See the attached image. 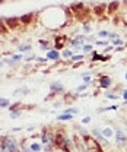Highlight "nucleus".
<instances>
[{
	"mask_svg": "<svg viewBox=\"0 0 127 152\" xmlns=\"http://www.w3.org/2000/svg\"><path fill=\"white\" fill-rule=\"evenodd\" d=\"M54 136H55V132H53L51 129H44V130H42V133H41V143H42L45 152H54L55 151Z\"/></svg>",
	"mask_w": 127,
	"mask_h": 152,
	"instance_id": "nucleus-1",
	"label": "nucleus"
},
{
	"mask_svg": "<svg viewBox=\"0 0 127 152\" xmlns=\"http://www.w3.org/2000/svg\"><path fill=\"white\" fill-rule=\"evenodd\" d=\"M0 152H20V146L10 136H0Z\"/></svg>",
	"mask_w": 127,
	"mask_h": 152,
	"instance_id": "nucleus-2",
	"label": "nucleus"
},
{
	"mask_svg": "<svg viewBox=\"0 0 127 152\" xmlns=\"http://www.w3.org/2000/svg\"><path fill=\"white\" fill-rule=\"evenodd\" d=\"M114 137H115V145H117V148H120V149H123V148H126L127 146V134L126 132L120 127V126H115V129H114Z\"/></svg>",
	"mask_w": 127,
	"mask_h": 152,
	"instance_id": "nucleus-3",
	"label": "nucleus"
},
{
	"mask_svg": "<svg viewBox=\"0 0 127 152\" xmlns=\"http://www.w3.org/2000/svg\"><path fill=\"white\" fill-rule=\"evenodd\" d=\"M91 134L98 140V142H99V143H101L102 148H105V149H109V148H111V143L108 142V139L102 134V129H99V127H93Z\"/></svg>",
	"mask_w": 127,
	"mask_h": 152,
	"instance_id": "nucleus-4",
	"label": "nucleus"
},
{
	"mask_svg": "<svg viewBox=\"0 0 127 152\" xmlns=\"http://www.w3.org/2000/svg\"><path fill=\"white\" fill-rule=\"evenodd\" d=\"M4 23H6V26H7V29L9 31H16V29H19L20 28V20H19V18H16V16H12V18H6L4 19Z\"/></svg>",
	"mask_w": 127,
	"mask_h": 152,
	"instance_id": "nucleus-5",
	"label": "nucleus"
},
{
	"mask_svg": "<svg viewBox=\"0 0 127 152\" xmlns=\"http://www.w3.org/2000/svg\"><path fill=\"white\" fill-rule=\"evenodd\" d=\"M92 13L96 16V18H102L104 13H107V4L105 3H101V4H96L92 7Z\"/></svg>",
	"mask_w": 127,
	"mask_h": 152,
	"instance_id": "nucleus-6",
	"label": "nucleus"
},
{
	"mask_svg": "<svg viewBox=\"0 0 127 152\" xmlns=\"http://www.w3.org/2000/svg\"><path fill=\"white\" fill-rule=\"evenodd\" d=\"M50 91H51V94L53 95L66 94V89H64V86H63L61 82H53V83L50 85Z\"/></svg>",
	"mask_w": 127,
	"mask_h": 152,
	"instance_id": "nucleus-7",
	"label": "nucleus"
},
{
	"mask_svg": "<svg viewBox=\"0 0 127 152\" xmlns=\"http://www.w3.org/2000/svg\"><path fill=\"white\" fill-rule=\"evenodd\" d=\"M67 39H69V38L66 37V35H57V37L54 38V48L55 50H61V48H64Z\"/></svg>",
	"mask_w": 127,
	"mask_h": 152,
	"instance_id": "nucleus-8",
	"label": "nucleus"
},
{
	"mask_svg": "<svg viewBox=\"0 0 127 152\" xmlns=\"http://www.w3.org/2000/svg\"><path fill=\"white\" fill-rule=\"evenodd\" d=\"M120 7H121V1H111L109 4H107V13L111 16L117 10H120Z\"/></svg>",
	"mask_w": 127,
	"mask_h": 152,
	"instance_id": "nucleus-9",
	"label": "nucleus"
},
{
	"mask_svg": "<svg viewBox=\"0 0 127 152\" xmlns=\"http://www.w3.org/2000/svg\"><path fill=\"white\" fill-rule=\"evenodd\" d=\"M111 83H112V79L109 76H99V88L101 89H108Z\"/></svg>",
	"mask_w": 127,
	"mask_h": 152,
	"instance_id": "nucleus-10",
	"label": "nucleus"
},
{
	"mask_svg": "<svg viewBox=\"0 0 127 152\" xmlns=\"http://www.w3.org/2000/svg\"><path fill=\"white\" fill-rule=\"evenodd\" d=\"M35 13H25V15H22L20 18H19V20H20V23L22 25H29L31 22H34L35 20Z\"/></svg>",
	"mask_w": 127,
	"mask_h": 152,
	"instance_id": "nucleus-11",
	"label": "nucleus"
},
{
	"mask_svg": "<svg viewBox=\"0 0 127 152\" xmlns=\"http://www.w3.org/2000/svg\"><path fill=\"white\" fill-rule=\"evenodd\" d=\"M45 57L48 58V60H53V61H58V58L61 57V54H60V51L58 50H48L47 51V54H45Z\"/></svg>",
	"mask_w": 127,
	"mask_h": 152,
	"instance_id": "nucleus-12",
	"label": "nucleus"
},
{
	"mask_svg": "<svg viewBox=\"0 0 127 152\" xmlns=\"http://www.w3.org/2000/svg\"><path fill=\"white\" fill-rule=\"evenodd\" d=\"M91 60H92V63H95V61H107V60H109V56H104V54H99L98 51H92Z\"/></svg>",
	"mask_w": 127,
	"mask_h": 152,
	"instance_id": "nucleus-13",
	"label": "nucleus"
},
{
	"mask_svg": "<svg viewBox=\"0 0 127 152\" xmlns=\"http://www.w3.org/2000/svg\"><path fill=\"white\" fill-rule=\"evenodd\" d=\"M29 149L32 152H42L44 151V146L41 142H31L29 143Z\"/></svg>",
	"mask_w": 127,
	"mask_h": 152,
	"instance_id": "nucleus-14",
	"label": "nucleus"
},
{
	"mask_svg": "<svg viewBox=\"0 0 127 152\" xmlns=\"http://www.w3.org/2000/svg\"><path fill=\"white\" fill-rule=\"evenodd\" d=\"M72 118H73V114H69V113H61L57 115L58 121H70Z\"/></svg>",
	"mask_w": 127,
	"mask_h": 152,
	"instance_id": "nucleus-15",
	"label": "nucleus"
},
{
	"mask_svg": "<svg viewBox=\"0 0 127 152\" xmlns=\"http://www.w3.org/2000/svg\"><path fill=\"white\" fill-rule=\"evenodd\" d=\"M114 129L112 127H104L102 129V134L107 137V139H111V137H114Z\"/></svg>",
	"mask_w": 127,
	"mask_h": 152,
	"instance_id": "nucleus-16",
	"label": "nucleus"
},
{
	"mask_svg": "<svg viewBox=\"0 0 127 152\" xmlns=\"http://www.w3.org/2000/svg\"><path fill=\"white\" fill-rule=\"evenodd\" d=\"M63 58H72L73 54H74V51H73L72 48H63V51L60 53Z\"/></svg>",
	"mask_w": 127,
	"mask_h": 152,
	"instance_id": "nucleus-17",
	"label": "nucleus"
},
{
	"mask_svg": "<svg viewBox=\"0 0 127 152\" xmlns=\"http://www.w3.org/2000/svg\"><path fill=\"white\" fill-rule=\"evenodd\" d=\"M18 50L20 53H28V51L32 50V45H31V44H20L18 47Z\"/></svg>",
	"mask_w": 127,
	"mask_h": 152,
	"instance_id": "nucleus-18",
	"label": "nucleus"
},
{
	"mask_svg": "<svg viewBox=\"0 0 127 152\" xmlns=\"http://www.w3.org/2000/svg\"><path fill=\"white\" fill-rule=\"evenodd\" d=\"M7 32H9V29H7V26H6V23H4V19H0V34L4 35V34H7Z\"/></svg>",
	"mask_w": 127,
	"mask_h": 152,
	"instance_id": "nucleus-19",
	"label": "nucleus"
},
{
	"mask_svg": "<svg viewBox=\"0 0 127 152\" xmlns=\"http://www.w3.org/2000/svg\"><path fill=\"white\" fill-rule=\"evenodd\" d=\"M9 105H10V99H7V98H0V107L1 108H9Z\"/></svg>",
	"mask_w": 127,
	"mask_h": 152,
	"instance_id": "nucleus-20",
	"label": "nucleus"
},
{
	"mask_svg": "<svg viewBox=\"0 0 127 152\" xmlns=\"http://www.w3.org/2000/svg\"><path fill=\"white\" fill-rule=\"evenodd\" d=\"M88 89V83H82V85H79V86H76V89H74V92L76 94H80V92H85Z\"/></svg>",
	"mask_w": 127,
	"mask_h": 152,
	"instance_id": "nucleus-21",
	"label": "nucleus"
},
{
	"mask_svg": "<svg viewBox=\"0 0 127 152\" xmlns=\"http://www.w3.org/2000/svg\"><path fill=\"white\" fill-rule=\"evenodd\" d=\"M20 107H22V102H20V101H18V102H15V104L9 105V111H10V113H12V111H18Z\"/></svg>",
	"mask_w": 127,
	"mask_h": 152,
	"instance_id": "nucleus-22",
	"label": "nucleus"
},
{
	"mask_svg": "<svg viewBox=\"0 0 127 152\" xmlns=\"http://www.w3.org/2000/svg\"><path fill=\"white\" fill-rule=\"evenodd\" d=\"M111 45H112V47H115V45H117V47H121V45H124V41L120 39V38H115V39L111 41Z\"/></svg>",
	"mask_w": 127,
	"mask_h": 152,
	"instance_id": "nucleus-23",
	"label": "nucleus"
},
{
	"mask_svg": "<svg viewBox=\"0 0 127 152\" xmlns=\"http://www.w3.org/2000/svg\"><path fill=\"white\" fill-rule=\"evenodd\" d=\"M39 45H41V48H42V50H48V48L51 47V45L48 44V41H47V39H39Z\"/></svg>",
	"mask_w": 127,
	"mask_h": 152,
	"instance_id": "nucleus-24",
	"label": "nucleus"
},
{
	"mask_svg": "<svg viewBox=\"0 0 127 152\" xmlns=\"http://www.w3.org/2000/svg\"><path fill=\"white\" fill-rule=\"evenodd\" d=\"M82 51H83V53H89V51H93V45H92V44H83V47H82Z\"/></svg>",
	"mask_w": 127,
	"mask_h": 152,
	"instance_id": "nucleus-25",
	"label": "nucleus"
},
{
	"mask_svg": "<svg viewBox=\"0 0 127 152\" xmlns=\"http://www.w3.org/2000/svg\"><path fill=\"white\" fill-rule=\"evenodd\" d=\"M85 58V54H73V57L70 58L72 61H82Z\"/></svg>",
	"mask_w": 127,
	"mask_h": 152,
	"instance_id": "nucleus-26",
	"label": "nucleus"
},
{
	"mask_svg": "<svg viewBox=\"0 0 127 152\" xmlns=\"http://www.w3.org/2000/svg\"><path fill=\"white\" fill-rule=\"evenodd\" d=\"M64 113H69V114H73V115H74V114L79 113V110H77V108H74V107H67V108L64 110Z\"/></svg>",
	"mask_w": 127,
	"mask_h": 152,
	"instance_id": "nucleus-27",
	"label": "nucleus"
},
{
	"mask_svg": "<svg viewBox=\"0 0 127 152\" xmlns=\"http://www.w3.org/2000/svg\"><path fill=\"white\" fill-rule=\"evenodd\" d=\"M104 96H105V98H109V99H118V95L114 94V92H105Z\"/></svg>",
	"mask_w": 127,
	"mask_h": 152,
	"instance_id": "nucleus-28",
	"label": "nucleus"
},
{
	"mask_svg": "<svg viewBox=\"0 0 127 152\" xmlns=\"http://www.w3.org/2000/svg\"><path fill=\"white\" fill-rule=\"evenodd\" d=\"M22 115V110H18V111H12L10 113V118H19Z\"/></svg>",
	"mask_w": 127,
	"mask_h": 152,
	"instance_id": "nucleus-29",
	"label": "nucleus"
},
{
	"mask_svg": "<svg viewBox=\"0 0 127 152\" xmlns=\"http://www.w3.org/2000/svg\"><path fill=\"white\" fill-rule=\"evenodd\" d=\"M98 37H101V38H108V37H109V31H104V29H102V31H99V32H98Z\"/></svg>",
	"mask_w": 127,
	"mask_h": 152,
	"instance_id": "nucleus-30",
	"label": "nucleus"
},
{
	"mask_svg": "<svg viewBox=\"0 0 127 152\" xmlns=\"http://www.w3.org/2000/svg\"><path fill=\"white\" fill-rule=\"evenodd\" d=\"M82 77H83V82H85V83H91V82H92V76L88 75V73H85Z\"/></svg>",
	"mask_w": 127,
	"mask_h": 152,
	"instance_id": "nucleus-31",
	"label": "nucleus"
},
{
	"mask_svg": "<svg viewBox=\"0 0 127 152\" xmlns=\"http://www.w3.org/2000/svg\"><path fill=\"white\" fill-rule=\"evenodd\" d=\"M91 121H92V118L89 117V115H86V117H83V118H82V121H80V123H82V124H89Z\"/></svg>",
	"mask_w": 127,
	"mask_h": 152,
	"instance_id": "nucleus-32",
	"label": "nucleus"
},
{
	"mask_svg": "<svg viewBox=\"0 0 127 152\" xmlns=\"http://www.w3.org/2000/svg\"><path fill=\"white\" fill-rule=\"evenodd\" d=\"M95 44H96V45H104V47H107V45H108V41H102V39H96V41H95Z\"/></svg>",
	"mask_w": 127,
	"mask_h": 152,
	"instance_id": "nucleus-33",
	"label": "nucleus"
},
{
	"mask_svg": "<svg viewBox=\"0 0 127 152\" xmlns=\"http://www.w3.org/2000/svg\"><path fill=\"white\" fill-rule=\"evenodd\" d=\"M89 32H92V26L91 25H85L83 26V34H89Z\"/></svg>",
	"mask_w": 127,
	"mask_h": 152,
	"instance_id": "nucleus-34",
	"label": "nucleus"
},
{
	"mask_svg": "<svg viewBox=\"0 0 127 152\" xmlns=\"http://www.w3.org/2000/svg\"><path fill=\"white\" fill-rule=\"evenodd\" d=\"M28 92H29V89L23 88V89H16V91H15V95H18V94H28Z\"/></svg>",
	"mask_w": 127,
	"mask_h": 152,
	"instance_id": "nucleus-35",
	"label": "nucleus"
},
{
	"mask_svg": "<svg viewBox=\"0 0 127 152\" xmlns=\"http://www.w3.org/2000/svg\"><path fill=\"white\" fill-rule=\"evenodd\" d=\"M20 152H32L31 149H29V146H26V145H20Z\"/></svg>",
	"mask_w": 127,
	"mask_h": 152,
	"instance_id": "nucleus-36",
	"label": "nucleus"
},
{
	"mask_svg": "<svg viewBox=\"0 0 127 152\" xmlns=\"http://www.w3.org/2000/svg\"><path fill=\"white\" fill-rule=\"evenodd\" d=\"M86 41H88L89 44H92V42H95V41H96V37H93V35H91V37H86Z\"/></svg>",
	"mask_w": 127,
	"mask_h": 152,
	"instance_id": "nucleus-37",
	"label": "nucleus"
},
{
	"mask_svg": "<svg viewBox=\"0 0 127 152\" xmlns=\"http://www.w3.org/2000/svg\"><path fill=\"white\" fill-rule=\"evenodd\" d=\"M124 3H126V4H127V1H124ZM124 7H126V13H124V15L121 16V19H123V20H124V22H126V23H127V6H124Z\"/></svg>",
	"mask_w": 127,
	"mask_h": 152,
	"instance_id": "nucleus-38",
	"label": "nucleus"
},
{
	"mask_svg": "<svg viewBox=\"0 0 127 152\" xmlns=\"http://www.w3.org/2000/svg\"><path fill=\"white\" fill-rule=\"evenodd\" d=\"M108 38H111V39H115V38H118V35H117L115 32H109V37Z\"/></svg>",
	"mask_w": 127,
	"mask_h": 152,
	"instance_id": "nucleus-39",
	"label": "nucleus"
},
{
	"mask_svg": "<svg viewBox=\"0 0 127 152\" xmlns=\"http://www.w3.org/2000/svg\"><path fill=\"white\" fill-rule=\"evenodd\" d=\"M123 99H124V101H127V88L123 91Z\"/></svg>",
	"mask_w": 127,
	"mask_h": 152,
	"instance_id": "nucleus-40",
	"label": "nucleus"
},
{
	"mask_svg": "<svg viewBox=\"0 0 127 152\" xmlns=\"http://www.w3.org/2000/svg\"><path fill=\"white\" fill-rule=\"evenodd\" d=\"M53 105H54L55 108H58V107L61 105V101H55V102H54V104H53Z\"/></svg>",
	"mask_w": 127,
	"mask_h": 152,
	"instance_id": "nucleus-41",
	"label": "nucleus"
},
{
	"mask_svg": "<svg viewBox=\"0 0 127 152\" xmlns=\"http://www.w3.org/2000/svg\"><path fill=\"white\" fill-rule=\"evenodd\" d=\"M3 66H4V61H1V60H0V69H1Z\"/></svg>",
	"mask_w": 127,
	"mask_h": 152,
	"instance_id": "nucleus-42",
	"label": "nucleus"
},
{
	"mask_svg": "<svg viewBox=\"0 0 127 152\" xmlns=\"http://www.w3.org/2000/svg\"><path fill=\"white\" fill-rule=\"evenodd\" d=\"M124 77H126V80H127V73H126V75H124Z\"/></svg>",
	"mask_w": 127,
	"mask_h": 152,
	"instance_id": "nucleus-43",
	"label": "nucleus"
},
{
	"mask_svg": "<svg viewBox=\"0 0 127 152\" xmlns=\"http://www.w3.org/2000/svg\"><path fill=\"white\" fill-rule=\"evenodd\" d=\"M124 47H127V42H124Z\"/></svg>",
	"mask_w": 127,
	"mask_h": 152,
	"instance_id": "nucleus-44",
	"label": "nucleus"
},
{
	"mask_svg": "<svg viewBox=\"0 0 127 152\" xmlns=\"http://www.w3.org/2000/svg\"><path fill=\"white\" fill-rule=\"evenodd\" d=\"M0 57H1V53H0Z\"/></svg>",
	"mask_w": 127,
	"mask_h": 152,
	"instance_id": "nucleus-45",
	"label": "nucleus"
}]
</instances>
